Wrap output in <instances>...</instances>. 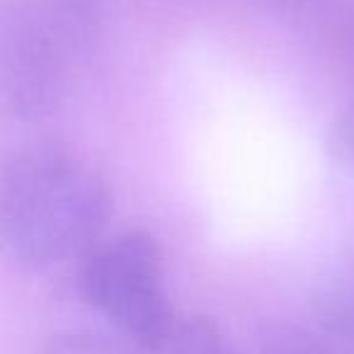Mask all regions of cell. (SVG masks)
<instances>
[{"label": "cell", "mask_w": 354, "mask_h": 354, "mask_svg": "<svg viewBox=\"0 0 354 354\" xmlns=\"http://www.w3.org/2000/svg\"><path fill=\"white\" fill-rule=\"evenodd\" d=\"M112 218V194L80 158L32 148L0 170V255L30 270L85 257Z\"/></svg>", "instance_id": "cell-1"}, {"label": "cell", "mask_w": 354, "mask_h": 354, "mask_svg": "<svg viewBox=\"0 0 354 354\" xmlns=\"http://www.w3.org/2000/svg\"><path fill=\"white\" fill-rule=\"evenodd\" d=\"M80 291L133 347L165 349L177 318L167 296L160 248L146 231L100 241L83 257Z\"/></svg>", "instance_id": "cell-2"}, {"label": "cell", "mask_w": 354, "mask_h": 354, "mask_svg": "<svg viewBox=\"0 0 354 354\" xmlns=\"http://www.w3.org/2000/svg\"><path fill=\"white\" fill-rule=\"evenodd\" d=\"M310 328L335 354H354V270L337 274L318 291Z\"/></svg>", "instance_id": "cell-3"}, {"label": "cell", "mask_w": 354, "mask_h": 354, "mask_svg": "<svg viewBox=\"0 0 354 354\" xmlns=\"http://www.w3.org/2000/svg\"><path fill=\"white\" fill-rule=\"evenodd\" d=\"M165 354H238L231 339L223 335L214 320L204 315L177 320L170 339H167Z\"/></svg>", "instance_id": "cell-4"}, {"label": "cell", "mask_w": 354, "mask_h": 354, "mask_svg": "<svg viewBox=\"0 0 354 354\" xmlns=\"http://www.w3.org/2000/svg\"><path fill=\"white\" fill-rule=\"evenodd\" d=\"M257 354H335L310 325L277 320L257 335Z\"/></svg>", "instance_id": "cell-5"}, {"label": "cell", "mask_w": 354, "mask_h": 354, "mask_svg": "<svg viewBox=\"0 0 354 354\" xmlns=\"http://www.w3.org/2000/svg\"><path fill=\"white\" fill-rule=\"evenodd\" d=\"M333 148L339 158L354 162V104L339 117L333 131Z\"/></svg>", "instance_id": "cell-6"}]
</instances>
